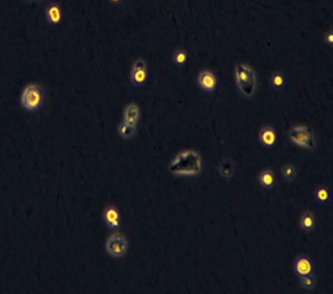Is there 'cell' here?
Here are the masks:
<instances>
[{
	"label": "cell",
	"mask_w": 333,
	"mask_h": 294,
	"mask_svg": "<svg viewBox=\"0 0 333 294\" xmlns=\"http://www.w3.org/2000/svg\"><path fill=\"white\" fill-rule=\"evenodd\" d=\"M316 284H317V281H316V277L314 273L300 277V285H301V288H303L304 290H307V291L314 290L316 288Z\"/></svg>",
	"instance_id": "e0dca14e"
},
{
	"label": "cell",
	"mask_w": 333,
	"mask_h": 294,
	"mask_svg": "<svg viewBox=\"0 0 333 294\" xmlns=\"http://www.w3.org/2000/svg\"><path fill=\"white\" fill-rule=\"evenodd\" d=\"M112 5H120L122 3V0H110Z\"/></svg>",
	"instance_id": "7402d4cb"
},
{
	"label": "cell",
	"mask_w": 333,
	"mask_h": 294,
	"mask_svg": "<svg viewBox=\"0 0 333 294\" xmlns=\"http://www.w3.org/2000/svg\"><path fill=\"white\" fill-rule=\"evenodd\" d=\"M44 103V94L37 85L24 88L21 94V105L28 112H36Z\"/></svg>",
	"instance_id": "7a4b0ae2"
},
{
	"label": "cell",
	"mask_w": 333,
	"mask_h": 294,
	"mask_svg": "<svg viewBox=\"0 0 333 294\" xmlns=\"http://www.w3.org/2000/svg\"><path fill=\"white\" fill-rule=\"evenodd\" d=\"M103 221L104 224L111 231H117L121 227L122 217L118 208L110 206L107 207L103 213Z\"/></svg>",
	"instance_id": "52a82bcc"
},
{
	"label": "cell",
	"mask_w": 333,
	"mask_h": 294,
	"mask_svg": "<svg viewBox=\"0 0 333 294\" xmlns=\"http://www.w3.org/2000/svg\"><path fill=\"white\" fill-rule=\"evenodd\" d=\"M188 61V54L186 51L179 50L174 54L173 56V63L176 67H182L187 64Z\"/></svg>",
	"instance_id": "ffe728a7"
},
{
	"label": "cell",
	"mask_w": 333,
	"mask_h": 294,
	"mask_svg": "<svg viewBox=\"0 0 333 294\" xmlns=\"http://www.w3.org/2000/svg\"><path fill=\"white\" fill-rule=\"evenodd\" d=\"M314 200L320 207L330 206L333 200L331 188L327 185L318 186L314 191Z\"/></svg>",
	"instance_id": "30bf717a"
},
{
	"label": "cell",
	"mask_w": 333,
	"mask_h": 294,
	"mask_svg": "<svg viewBox=\"0 0 333 294\" xmlns=\"http://www.w3.org/2000/svg\"><path fill=\"white\" fill-rule=\"evenodd\" d=\"M135 128H137V127H133L131 125H129L125 121L121 122V124L118 127V131H117L119 138L120 139H125V140L130 139L131 137H133L134 134H135Z\"/></svg>",
	"instance_id": "2e32d148"
},
{
	"label": "cell",
	"mask_w": 333,
	"mask_h": 294,
	"mask_svg": "<svg viewBox=\"0 0 333 294\" xmlns=\"http://www.w3.org/2000/svg\"><path fill=\"white\" fill-rule=\"evenodd\" d=\"M300 228L306 234L314 232L317 228L316 216L310 211H305L300 219Z\"/></svg>",
	"instance_id": "7c38bea8"
},
{
	"label": "cell",
	"mask_w": 333,
	"mask_h": 294,
	"mask_svg": "<svg viewBox=\"0 0 333 294\" xmlns=\"http://www.w3.org/2000/svg\"><path fill=\"white\" fill-rule=\"evenodd\" d=\"M259 185L262 189H266V190H270V189H273L276 184H277V179H276V175L273 172L272 170H264L260 173L259 175Z\"/></svg>",
	"instance_id": "4fadbf2b"
},
{
	"label": "cell",
	"mask_w": 333,
	"mask_h": 294,
	"mask_svg": "<svg viewBox=\"0 0 333 294\" xmlns=\"http://www.w3.org/2000/svg\"><path fill=\"white\" fill-rule=\"evenodd\" d=\"M325 42H327L328 45H332L333 44V33L329 32L327 34V36H325Z\"/></svg>",
	"instance_id": "44dd1931"
},
{
	"label": "cell",
	"mask_w": 333,
	"mask_h": 294,
	"mask_svg": "<svg viewBox=\"0 0 333 294\" xmlns=\"http://www.w3.org/2000/svg\"><path fill=\"white\" fill-rule=\"evenodd\" d=\"M198 86L202 91L211 93L217 87V78L212 71L205 70L199 74Z\"/></svg>",
	"instance_id": "9c48e42d"
},
{
	"label": "cell",
	"mask_w": 333,
	"mask_h": 294,
	"mask_svg": "<svg viewBox=\"0 0 333 294\" xmlns=\"http://www.w3.org/2000/svg\"><path fill=\"white\" fill-rule=\"evenodd\" d=\"M290 141L304 150H311L316 147V139L312 132L306 126L292 127L289 132Z\"/></svg>",
	"instance_id": "3957f363"
},
{
	"label": "cell",
	"mask_w": 333,
	"mask_h": 294,
	"mask_svg": "<svg viewBox=\"0 0 333 294\" xmlns=\"http://www.w3.org/2000/svg\"><path fill=\"white\" fill-rule=\"evenodd\" d=\"M234 165L230 160H224L219 166V173L224 179H230L234 174Z\"/></svg>",
	"instance_id": "ac0fdd59"
},
{
	"label": "cell",
	"mask_w": 333,
	"mask_h": 294,
	"mask_svg": "<svg viewBox=\"0 0 333 294\" xmlns=\"http://www.w3.org/2000/svg\"><path fill=\"white\" fill-rule=\"evenodd\" d=\"M293 270L295 276L298 278L302 276L311 275V273L315 272V263L309 256L301 255L295 259Z\"/></svg>",
	"instance_id": "8992f818"
},
{
	"label": "cell",
	"mask_w": 333,
	"mask_h": 294,
	"mask_svg": "<svg viewBox=\"0 0 333 294\" xmlns=\"http://www.w3.org/2000/svg\"><path fill=\"white\" fill-rule=\"evenodd\" d=\"M105 249L107 254L113 258H121L126 255L128 250V241L126 237L116 233L113 234L107 238L106 244H105Z\"/></svg>",
	"instance_id": "277c9868"
},
{
	"label": "cell",
	"mask_w": 333,
	"mask_h": 294,
	"mask_svg": "<svg viewBox=\"0 0 333 294\" xmlns=\"http://www.w3.org/2000/svg\"><path fill=\"white\" fill-rule=\"evenodd\" d=\"M235 81L241 94L244 97H251L256 89L255 71L247 65L239 64L235 69Z\"/></svg>",
	"instance_id": "6da1fadb"
},
{
	"label": "cell",
	"mask_w": 333,
	"mask_h": 294,
	"mask_svg": "<svg viewBox=\"0 0 333 294\" xmlns=\"http://www.w3.org/2000/svg\"><path fill=\"white\" fill-rule=\"evenodd\" d=\"M285 82H287V79H285V76L281 71H275L272 73V76L270 78V86L273 89L274 91H282L285 88Z\"/></svg>",
	"instance_id": "9a60e30c"
},
{
	"label": "cell",
	"mask_w": 333,
	"mask_h": 294,
	"mask_svg": "<svg viewBox=\"0 0 333 294\" xmlns=\"http://www.w3.org/2000/svg\"><path fill=\"white\" fill-rule=\"evenodd\" d=\"M140 119V109L137 104H129L124 111V121L133 127H137Z\"/></svg>",
	"instance_id": "5bb4252c"
},
{
	"label": "cell",
	"mask_w": 333,
	"mask_h": 294,
	"mask_svg": "<svg viewBox=\"0 0 333 294\" xmlns=\"http://www.w3.org/2000/svg\"><path fill=\"white\" fill-rule=\"evenodd\" d=\"M296 174H297V170L293 164H287V165H284L282 169V177L283 180L287 182L294 181Z\"/></svg>",
	"instance_id": "d6986e66"
},
{
	"label": "cell",
	"mask_w": 333,
	"mask_h": 294,
	"mask_svg": "<svg viewBox=\"0 0 333 294\" xmlns=\"http://www.w3.org/2000/svg\"><path fill=\"white\" fill-rule=\"evenodd\" d=\"M45 19L52 25L59 24L61 20H63V9H61V7L56 3L47 6L45 9Z\"/></svg>",
	"instance_id": "8fae6325"
},
{
	"label": "cell",
	"mask_w": 333,
	"mask_h": 294,
	"mask_svg": "<svg viewBox=\"0 0 333 294\" xmlns=\"http://www.w3.org/2000/svg\"><path fill=\"white\" fill-rule=\"evenodd\" d=\"M258 140H259V145L266 150H270L275 147L277 142V133L273 127L266 126L263 127L259 132L258 136Z\"/></svg>",
	"instance_id": "ba28073f"
},
{
	"label": "cell",
	"mask_w": 333,
	"mask_h": 294,
	"mask_svg": "<svg viewBox=\"0 0 333 294\" xmlns=\"http://www.w3.org/2000/svg\"><path fill=\"white\" fill-rule=\"evenodd\" d=\"M148 77H149V72L146 61L141 58L134 60L130 71L131 83L137 88L144 87L148 82Z\"/></svg>",
	"instance_id": "5b68a950"
}]
</instances>
